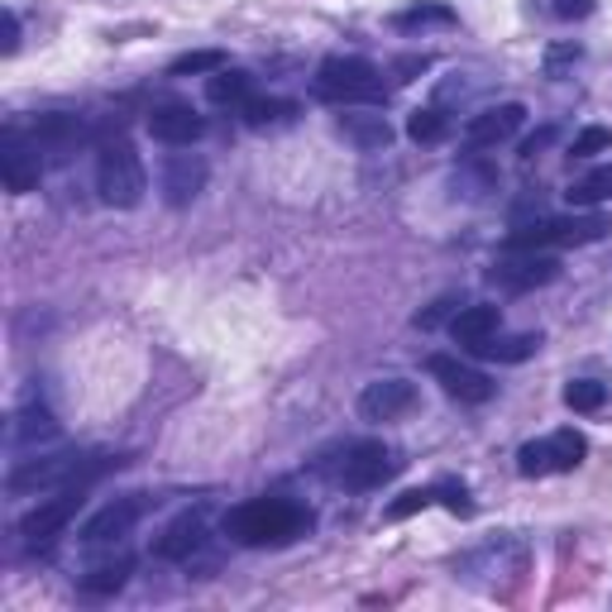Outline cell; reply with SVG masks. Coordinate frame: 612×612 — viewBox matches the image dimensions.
Listing matches in <instances>:
<instances>
[{
	"instance_id": "obj_3",
	"label": "cell",
	"mask_w": 612,
	"mask_h": 612,
	"mask_svg": "<svg viewBox=\"0 0 612 612\" xmlns=\"http://www.w3.org/2000/svg\"><path fill=\"white\" fill-rule=\"evenodd\" d=\"M316 96L335 105H354V101H383V72L369 58H326L316 67Z\"/></svg>"
},
{
	"instance_id": "obj_28",
	"label": "cell",
	"mask_w": 612,
	"mask_h": 612,
	"mask_svg": "<svg viewBox=\"0 0 612 612\" xmlns=\"http://www.w3.org/2000/svg\"><path fill=\"white\" fill-rule=\"evenodd\" d=\"M612 197V163L608 167H598V173H589L584 183H574L565 191V201L574 211H584V207H598V201H608Z\"/></svg>"
},
{
	"instance_id": "obj_6",
	"label": "cell",
	"mask_w": 612,
	"mask_h": 612,
	"mask_svg": "<svg viewBox=\"0 0 612 612\" xmlns=\"http://www.w3.org/2000/svg\"><path fill=\"white\" fill-rule=\"evenodd\" d=\"M484 278L498 292H532V287H546L560 278V259L541 254V249H502V259H494V268Z\"/></svg>"
},
{
	"instance_id": "obj_21",
	"label": "cell",
	"mask_w": 612,
	"mask_h": 612,
	"mask_svg": "<svg viewBox=\"0 0 612 612\" xmlns=\"http://www.w3.org/2000/svg\"><path fill=\"white\" fill-rule=\"evenodd\" d=\"M34 143L39 149H53V153H63V149H72V143L82 139V125H77V115H63V111H48V115H39L34 120Z\"/></svg>"
},
{
	"instance_id": "obj_39",
	"label": "cell",
	"mask_w": 612,
	"mask_h": 612,
	"mask_svg": "<svg viewBox=\"0 0 612 612\" xmlns=\"http://www.w3.org/2000/svg\"><path fill=\"white\" fill-rule=\"evenodd\" d=\"M550 139H555V125H546V129H536V135H532V139H526V143H522V159H536V153H541V149H546V143H550Z\"/></svg>"
},
{
	"instance_id": "obj_5",
	"label": "cell",
	"mask_w": 612,
	"mask_h": 612,
	"mask_svg": "<svg viewBox=\"0 0 612 612\" xmlns=\"http://www.w3.org/2000/svg\"><path fill=\"white\" fill-rule=\"evenodd\" d=\"M105 464H91L82 460V454H48V460H20L15 470H10L5 488L10 494H43V488H77L96 478Z\"/></svg>"
},
{
	"instance_id": "obj_33",
	"label": "cell",
	"mask_w": 612,
	"mask_h": 612,
	"mask_svg": "<svg viewBox=\"0 0 612 612\" xmlns=\"http://www.w3.org/2000/svg\"><path fill=\"white\" fill-rule=\"evenodd\" d=\"M517 470H522L526 478L555 474V470H550V440H526V446L517 450Z\"/></svg>"
},
{
	"instance_id": "obj_1",
	"label": "cell",
	"mask_w": 612,
	"mask_h": 612,
	"mask_svg": "<svg viewBox=\"0 0 612 612\" xmlns=\"http://www.w3.org/2000/svg\"><path fill=\"white\" fill-rule=\"evenodd\" d=\"M311 532V512L287 498H249L225 512V536L235 546L263 550V546H292L297 536Z\"/></svg>"
},
{
	"instance_id": "obj_34",
	"label": "cell",
	"mask_w": 612,
	"mask_h": 612,
	"mask_svg": "<svg viewBox=\"0 0 612 612\" xmlns=\"http://www.w3.org/2000/svg\"><path fill=\"white\" fill-rule=\"evenodd\" d=\"M603 149H612V129H608V125L579 129V135H574V143H570L574 159H594V153H603Z\"/></svg>"
},
{
	"instance_id": "obj_31",
	"label": "cell",
	"mask_w": 612,
	"mask_h": 612,
	"mask_svg": "<svg viewBox=\"0 0 612 612\" xmlns=\"http://www.w3.org/2000/svg\"><path fill=\"white\" fill-rule=\"evenodd\" d=\"M225 67V53L221 48H197V53H183V58H173V77H201V72H221Z\"/></svg>"
},
{
	"instance_id": "obj_7",
	"label": "cell",
	"mask_w": 612,
	"mask_h": 612,
	"mask_svg": "<svg viewBox=\"0 0 612 612\" xmlns=\"http://www.w3.org/2000/svg\"><path fill=\"white\" fill-rule=\"evenodd\" d=\"M402 470L398 450H388L383 440H359V446L345 450L340 470H335V484L350 488V494H369V488H378L383 478H392Z\"/></svg>"
},
{
	"instance_id": "obj_26",
	"label": "cell",
	"mask_w": 612,
	"mask_h": 612,
	"mask_svg": "<svg viewBox=\"0 0 612 612\" xmlns=\"http://www.w3.org/2000/svg\"><path fill=\"white\" fill-rule=\"evenodd\" d=\"M584 454H589V440H584L579 430H555V436H550V470L555 474L579 470Z\"/></svg>"
},
{
	"instance_id": "obj_30",
	"label": "cell",
	"mask_w": 612,
	"mask_h": 612,
	"mask_svg": "<svg viewBox=\"0 0 612 612\" xmlns=\"http://www.w3.org/2000/svg\"><path fill=\"white\" fill-rule=\"evenodd\" d=\"M407 135H412L416 143H440V139L450 135V125H446V115H440L436 105H426V111L407 115Z\"/></svg>"
},
{
	"instance_id": "obj_27",
	"label": "cell",
	"mask_w": 612,
	"mask_h": 612,
	"mask_svg": "<svg viewBox=\"0 0 612 612\" xmlns=\"http://www.w3.org/2000/svg\"><path fill=\"white\" fill-rule=\"evenodd\" d=\"M430 24L450 29V24H454V10H450V5H412V10H398V15H392V29H402V34L430 29Z\"/></svg>"
},
{
	"instance_id": "obj_40",
	"label": "cell",
	"mask_w": 612,
	"mask_h": 612,
	"mask_svg": "<svg viewBox=\"0 0 612 612\" xmlns=\"http://www.w3.org/2000/svg\"><path fill=\"white\" fill-rule=\"evenodd\" d=\"M426 67H430V58H402V63H398V82H412L416 72H426Z\"/></svg>"
},
{
	"instance_id": "obj_23",
	"label": "cell",
	"mask_w": 612,
	"mask_h": 612,
	"mask_svg": "<svg viewBox=\"0 0 612 612\" xmlns=\"http://www.w3.org/2000/svg\"><path fill=\"white\" fill-rule=\"evenodd\" d=\"M254 77L249 72H235V67H221V72H211V82H207V101L211 105H245V101H254Z\"/></svg>"
},
{
	"instance_id": "obj_13",
	"label": "cell",
	"mask_w": 612,
	"mask_h": 612,
	"mask_svg": "<svg viewBox=\"0 0 612 612\" xmlns=\"http://www.w3.org/2000/svg\"><path fill=\"white\" fill-rule=\"evenodd\" d=\"M143 517V498H115L105 502L96 517L82 526V546H115L135 532V522Z\"/></svg>"
},
{
	"instance_id": "obj_20",
	"label": "cell",
	"mask_w": 612,
	"mask_h": 612,
	"mask_svg": "<svg viewBox=\"0 0 612 612\" xmlns=\"http://www.w3.org/2000/svg\"><path fill=\"white\" fill-rule=\"evenodd\" d=\"M58 440V422L48 407H20L15 422H10V446L15 450H29V446H48Z\"/></svg>"
},
{
	"instance_id": "obj_10",
	"label": "cell",
	"mask_w": 612,
	"mask_h": 612,
	"mask_svg": "<svg viewBox=\"0 0 612 612\" xmlns=\"http://www.w3.org/2000/svg\"><path fill=\"white\" fill-rule=\"evenodd\" d=\"M416 407V383L407 378H378L359 392V416L364 422H398Z\"/></svg>"
},
{
	"instance_id": "obj_9",
	"label": "cell",
	"mask_w": 612,
	"mask_h": 612,
	"mask_svg": "<svg viewBox=\"0 0 612 612\" xmlns=\"http://www.w3.org/2000/svg\"><path fill=\"white\" fill-rule=\"evenodd\" d=\"M77 508H82V484L77 488H63V498H53V502H39V508H34L29 517L20 522V536L29 546H53L58 536L67 532V522L77 517Z\"/></svg>"
},
{
	"instance_id": "obj_8",
	"label": "cell",
	"mask_w": 612,
	"mask_h": 612,
	"mask_svg": "<svg viewBox=\"0 0 612 612\" xmlns=\"http://www.w3.org/2000/svg\"><path fill=\"white\" fill-rule=\"evenodd\" d=\"M0 177H5L10 197H29L43 177V159H39V143L34 135H24L20 125L0 129Z\"/></svg>"
},
{
	"instance_id": "obj_36",
	"label": "cell",
	"mask_w": 612,
	"mask_h": 612,
	"mask_svg": "<svg viewBox=\"0 0 612 612\" xmlns=\"http://www.w3.org/2000/svg\"><path fill=\"white\" fill-rule=\"evenodd\" d=\"M570 63H579V43H560V48H550V53H546V72H550V77H560Z\"/></svg>"
},
{
	"instance_id": "obj_38",
	"label": "cell",
	"mask_w": 612,
	"mask_h": 612,
	"mask_svg": "<svg viewBox=\"0 0 612 612\" xmlns=\"http://www.w3.org/2000/svg\"><path fill=\"white\" fill-rule=\"evenodd\" d=\"M15 48H20V15H15V10H5V39H0V53H15Z\"/></svg>"
},
{
	"instance_id": "obj_37",
	"label": "cell",
	"mask_w": 612,
	"mask_h": 612,
	"mask_svg": "<svg viewBox=\"0 0 612 612\" xmlns=\"http://www.w3.org/2000/svg\"><path fill=\"white\" fill-rule=\"evenodd\" d=\"M555 15L560 20H584V15H594V0H555Z\"/></svg>"
},
{
	"instance_id": "obj_15",
	"label": "cell",
	"mask_w": 612,
	"mask_h": 612,
	"mask_svg": "<svg viewBox=\"0 0 612 612\" xmlns=\"http://www.w3.org/2000/svg\"><path fill=\"white\" fill-rule=\"evenodd\" d=\"M149 135L167 143V149H191V143L207 135V120L191 111V105H159L149 115Z\"/></svg>"
},
{
	"instance_id": "obj_24",
	"label": "cell",
	"mask_w": 612,
	"mask_h": 612,
	"mask_svg": "<svg viewBox=\"0 0 612 612\" xmlns=\"http://www.w3.org/2000/svg\"><path fill=\"white\" fill-rule=\"evenodd\" d=\"M536 350H541V335H494V340H484L478 350H470V354H478V359H498V364H522V359H532Z\"/></svg>"
},
{
	"instance_id": "obj_18",
	"label": "cell",
	"mask_w": 612,
	"mask_h": 612,
	"mask_svg": "<svg viewBox=\"0 0 612 612\" xmlns=\"http://www.w3.org/2000/svg\"><path fill=\"white\" fill-rule=\"evenodd\" d=\"M502 330V307H460L450 321V335L464 345V350H478L484 340H494V335Z\"/></svg>"
},
{
	"instance_id": "obj_14",
	"label": "cell",
	"mask_w": 612,
	"mask_h": 612,
	"mask_svg": "<svg viewBox=\"0 0 612 612\" xmlns=\"http://www.w3.org/2000/svg\"><path fill=\"white\" fill-rule=\"evenodd\" d=\"M163 201L167 207H191V201L201 197V187H207V159H197V153H173V159L163 163Z\"/></svg>"
},
{
	"instance_id": "obj_19",
	"label": "cell",
	"mask_w": 612,
	"mask_h": 612,
	"mask_svg": "<svg viewBox=\"0 0 612 612\" xmlns=\"http://www.w3.org/2000/svg\"><path fill=\"white\" fill-rule=\"evenodd\" d=\"M450 187H454V197H464V201H484L498 191V167L488 159H460L450 173Z\"/></svg>"
},
{
	"instance_id": "obj_29",
	"label": "cell",
	"mask_w": 612,
	"mask_h": 612,
	"mask_svg": "<svg viewBox=\"0 0 612 612\" xmlns=\"http://www.w3.org/2000/svg\"><path fill=\"white\" fill-rule=\"evenodd\" d=\"M565 407L570 412H603L608 388L598 378H574V383H565Z\"/></svg>"
},
{
	"instance_id": "obj_2",
	"label": "cell",
	"mask_w": 612,
	"mask_h": 612,
	"mask_svg": "<svg viewBox=\"0 0 612 612\" xmlns=\"http://www.w3.org/2000/svg\"><path fill=\"white\" fill-rule=\"evenodd\" d=\"M96 191H101L105 207L115 211H135L149 191V173H143V159L135 153L129 139H111L96 153Z\"/></svg>"
},
{
	"instance_id": "obj_32",
	"label": "cell",
	"mask_w": 612,
	"mask_h": 612,
	"mask_svg": "<svg viewBox=\"0 0 612 612\" xmlns=\"http://www.w3.org/2000/svg\"><path fill=\"white\" fill-rule=\"evenodd\" d=\"M430 502H436V484L430 488H407L402 498H392L388 508H383V522H402V517H412V512L430 508Z\"/></svg>"
},
{
	"instance_id": "obj_4",
	"label": "cell",
	"mask_w": 612,
	"mask_h": 612,
	"mask_svg": "<svg viewBox=\"0 0 612 612\" xmlns=\"http://www.w3.org/2000/svg\"><path fill=\"white\" fill-rule=\"evenodd\" d=\"M608 235L603 215H541V221L522 225V230L508 235L502 249H570V245H594V239Z\"/></svg>"
},
{
	"instance_id": "obj_17",
	"label": "cell",
	"mask_w": 612,
	"mask_h": 612,
	"mask_svg": "<svg viewBox=\"0 0 612 612\" xmlns=\"http://www.w3.org/2000/svg\"><path fill=\"white\" fill-rule=\"evenodd\" d=\"M335 129H340L350 143H359V149H388L392 143V125H388V115H378V111H340L335 115Z\"/></svg>"
},
{
	"instance_id": "obj_22",
	"label": "cell",
	"mask_w": 612,
	"mask_h": 612,
	"mask_svg": "<svg viewBox=\"0 0 612 612\" xmlns=\"http://www.w3.org/2000/svg\"><path fill=\"white\" fill-rule=\"evenodd\" d=\"M129 574H135V560L120 555V560H105V565L87 570V574L77 579V589L87 594V598H105V594H120V589H125Z\"/></svg>"
},
{
	"instance_id": "obj_25",
	"label": "cell",
	"mask_w": 612,
	"mask_h": 612,
	"mask_svg": "<svg viewBox=\"0 0 612 612\" xmlns=\"http://www.w3.org/2000/svg\"><path fill=\"white\" fill-rule=\"evenodd\" d=\"M249 129H268V125H287L297 115V101H283V96H254V101L239 105Z\"/></svg>"
},
{
	"instance_id": "obj_35",
	"label": "cell",
	"mask_w": 612,
	"mask_h": 612,
	"mask_svg": "<svg viewBox=\"0 0 612 612\" xmlns=\"http://www.w3.org/2000/svg\"><path fill=\"white\" fill-rule=\"evenodd\" d=\"M450 307H464V302H460V297H440V302H430L426 311H416V326H422V330H436L440 321L450 316Z\"/></svg>"
},
{
	"instance_id": "obj_12",
	"label": "cell",
	"mask_w": 612,
	"mask_h": 612,
	"mask_svg": "<svg viewBox=\"0 0 612 612\" xmlns=\"http://www.w3.org/2000/svg\"><path fill=\"white\" fill-rule=\"evenodd\" d=\"M522 125H526V105L522 101H502V105H488V111L464 120V139H470L474 149H494V143L517 135Z\"/></svg>"
},
{
	"instance_id": "obj_11",
	"label": "cell",
	"mask_w": 612,
	"mask_h": 612,
	"mask_svg": "<svg viewBox=\"0 0 612 612\" xmlns=\"http://www.w3.org/2000/svg\"><path fill=\"white\" fill-rule=\"evenodd\" d=\"M426 369H430V378L460 402H488L494 398V378L478 374V369H470V364H460L454 354H430Z\"/></svg>"
},
{
	"instance_id": "obj_16",
	"label": "cell",
	"mask_w": 612,
	"mask_h": 612,
	"mask_svg": "<svg viewBox=\"0 0 612 612\" xmlns=\"http://www.w3.org/2000/svg\"><path fill=\"white\" fill-rule=\"evenodd\" d=\"M207 541V522H201V512H183L167 532L153 541V555L159 560H191Z\"/></svg>"
}]
</instances>
